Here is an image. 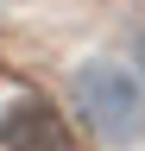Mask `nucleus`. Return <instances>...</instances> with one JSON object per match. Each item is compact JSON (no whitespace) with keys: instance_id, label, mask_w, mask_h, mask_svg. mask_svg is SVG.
Returning a JSON list of instances; mask_svg holds the SVG:
<instances>
[{"instance_id":"nucleus-2","label":"nucleus","mask_w":145,"mask_h":151,"mask_svg":"<svg viewBox=\"0 0 145 151\" xmlns=\"http://www.w3.org/2000/svg\"><path fill=\"white\" fill-rule=\"evenodd\" d=\"M0 145H6V151H76L63 113L50 101H32V94L0 113Z\"/></svg>"},{"instance_id":"nucleus-1","label":"nucleus","mask_w":145,"mask_h":151,"mask_svg":"<svg viewBox=\"0 0 145 151\" xmlns=\"http://www.w3.org/2000/svg\"><path fill=\"white\" fill-rule=\"evenodd\" d=\"M69 94H76L82 126L95 132L101 145H139L145 139V82L133 69L95 57V63H82L69 76Z\"/></svg>"},{"instance_id":"nucleus-3","label":"nucleus","mask_w":145,"mask_h":151,"mask_svg":"<svg viewBox=\"0 0 145 151\" xmlns=\"http://www.w3.org/2000/svg\"><path fill=\"white\" fill-rule=\"evenodd\" d=\"M139 69H145V32H139Z\"/></svg>"}]
</instances>
